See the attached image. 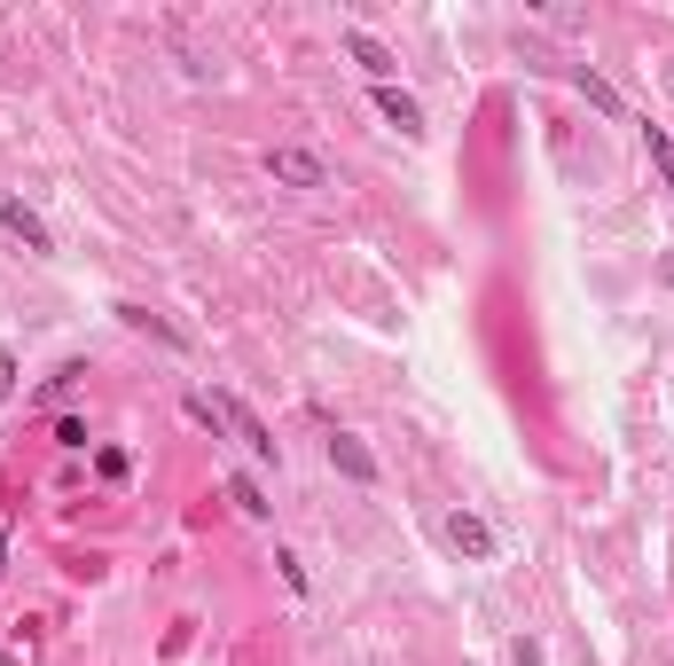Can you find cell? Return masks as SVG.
Segmentation results:
<instances>
[{"label":"cell","instance_id":"cell-2","mask_svg":"<svg viewBox=\"0 0 674 666\" xmlns=\"http://www.w3.org/2000/svg\"><path fill=\"white\" fill-rule=\"evenodd\" d=\"M0 228H9V235H24V252H40V260L55 252V235H48V220H40V212H32L24 197H9V189H0Z\"/></svg>","mask_w":674,"mask_h":666},{"label":"cell","instance_id":"cell-7","mask_svg":"<svg viewBox=\"0 0 674 666\" xmlns=\"http://www.w3.org/2000/svg\"><path fill=\"white\" fill-rule=\"evenodd\" d=\"M377 118L400 126V134H424V110H415V95H400V87H377Z\"/></svg>","mask_w":674,"mask_h":666},{"label":"cell","instance_id":"cell-4","mask_svg":"<svg viewBox=\"0 0 674 666\" xmlns=\"http://www.w3.org/2000/svg\"><path fill=\"white\" fill-rule=\"evenodd\" d=\"M447 541H455L471 564H486V557H494V526H486V518H471V510H447Z\"/></svg>","mask_w":674,"mask_h":666},{"label":"cell","instance_id":"cell-12","mask_svg":"<svg viewBox=\"0 0 674 666\" xmlns=\"http://www.w3.org/2000/svg\"><path fill=\"white\" fill-rule=\"evenodd\" d=\"M95 471H103V478H110V486H118V478H126V471H134V463H126V455H118V447H103V455H95Z\"/></svg>","mask_w":674,"mask_h":666},{"label":"cell","instance_id":"cell-3","mask_svg":"<svg viewBox=\"0 0 674 666\" xmlns=\"http://www.w3.org/2000/svg\"><path fill=\"white\" fill-rule=\"evenodd\" d=\"M126 329H141V338H157V346H173V353H189V329H173V321H165V314H149V306H134V298H118L110 306Z\"/></svg>","mask_w":674,"mask_h":666},{"label":"cell","instance_id":"cell-13","mask_svg":"<svg viewBox=\"0 0 674 666\" xmlns=\"http://www.w3.org/2000/svg\"><path fill=\"white\" fill-rule=\"evenodd\" d=\"M9 392H17V361H9V353H0V400H9Z\"/></svg>","mask_w":674,"mask_h":666},{"label":"cell","instance_id":"cell-8","mask_svg":"<svg viewBox=\"0 0 674 666\" xmlns=\"http://www.w3.org/2000/svg\"><path fill=\"white\" fill-rule=\"evenodd\" d=\"M228 494H235V510H243V518H267V510H275L267 494H260V478H251V471H235V478H228Z\"/></svg>","mask_w":674,"mask_h":666},{"label":"cell","instance_id":"cell-10","mask_svg":"<svg viewBox=\"0 0 674 666\" xmlns=\"http://www.w3.org/2000/svg\"><path fill=\"white\" fill-rule=\"evenodd\" d=\"M572 78H580V95H588V103H597V110H612V118H620V95L604 87V78H597V71H572Z\"/></svg>","mask_w":674,"mask_h":666},{"label":"cell","instance_id":"cell-9","mask_svg":"<svg viewBox=\"0 0 674 666\" xmlns=\"http://www.w3.org/2000/svg\"><path fill=\"white\" fill-rule=\"evenodd\" d=\"M643 149H651V165H659L666 189H674V134H666V126H643Z\"/></svg>","mask_w":674,"mask_h":666},{"label":"cell","instance_id":"cell-1","mask_svg":"<svg viewBox=\"0 0 674 666\" xmlns=\"http://www.w3.org/2000/svg\"><path fill=\"white\" fill-rule=\"evenodd\" d=\"M267 173H275L283 189H329V165H322V149H298V141L267 149Z\"/></svg>","mask_w":674,"mask_h":666},{"label":"cell","instance_id":"cell-11","mask_svg":"<svg viewBox=\"0 0 674 666\" xmlns=\"http://www.w3.org/2000/svg\"><path fill=\"white\" fill-rule=\"evenodd\" d=\"M55 447H87V424H78V415H55Z\"/></svg>","mask_w":674,"mask_h":666},{"label":"cell","instance_id":"cell-6","mask_svg":"<svg viewBox=\"0 0 674 666\" xmlns=\"http://www.w3.org/2000/svg\"><path fill=\"white\" fill-rule=\"evenodd\" d=\"M346 55H354V63L377 78V87H392V47H385V40H369V32H346Z\"/></svg>","mask_w":674,"mask_h":666},{"label":"cell","instance_id":"cell-5","mask_svg":"<svg viewBox=\"0 0 674 666\" xmlns=\"http://www.w3.org/2000/svg\"><path fill=\"white\" fill-rule=\"evenodd\" d=\"M329 463L346 471L354 486H377V455H369V447H361L354 432H329Z\"/></svg>","mask_w":674,"mask_h":666}]
</instances>
